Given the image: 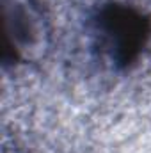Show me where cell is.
Returning a JSON list of instances; mask_svg holds the SVG:
<instances>
[{"label":"cell","mask_w":151,"mask_h":153,"mask_svg":"<svg viewBox=\"0 0 151 153\" xmlns=\"http://www.w3.org/2000/svg\"><path fill=\"white\" fill-rule=\"evenodd\" d=\"M4 52L5 64L18 62L27 46L34 45L39 34V14L29 0H2Z\"/></svg>","instance_id":"7a4b0ae2"},{"label":"cell","mask_w":151,"mask_h":153,"mask_svg":"<svg viewBox=\"0 0 151 153\" xmlns=\"http://www.w3.org/2000/svg\"><path fill=\"white\" fill-rule=\"evenodd\" d=\"M94 34L114 66L128 70L151 41V14L126 2H107L94 16Z\"/></svg>","instance_id":"6da1fadb"}]
</instances>
